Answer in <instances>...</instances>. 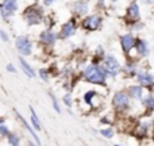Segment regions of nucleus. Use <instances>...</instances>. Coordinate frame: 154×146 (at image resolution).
<instances>
[{"label": "nucleus", "mask_w": 154, "mask_h": 146, "mask_svg": "<svg viewBox=\"0 0 154 146\" xmlns=\"http://www.w3.org/2000/svg\"><path fill=\"white\" fill-rule=\"evenodd\" d=\"M128 104H130V98L126 92L120 91L116 92L114 96V106L116 110H126L128 108Z\"/></svg>", "instance_id": "6"}, {"label": "nucleus", "mask_w": 154, "mask_h": 146, "mask_svg": "<svg viewBox=\"0 0 154 146\" xmlns=\"http://www.w3.org/2000/svg\"><path fill=\"white\" fill-rule=\"evenodd\" d=\"M54 3V0H43V4L45 5H50V4H53Z\"/></svg>", "instance_id": "30"}, {"label": "nucleus", "mask_w": 154, "mask_h": 146, "mask_svg": "<svg viewBox=\"0 0 154 146\" xmlns=\"http://www.w3.org/2000/svg\"><path fill=\"white\" fill-rule=\"evenodd\" d=\"M115 146H120V145H115Z\"/></svg>", "instance_id": "33"}, {"label": "nucleus", "mask_w": 154, "mask_h": 146, "mask_svg": "<svg viewBox=\"0 0 154 146\" xmlns=\"http://www.w3.org/2000/svg\"><path fill=\"white\" fill-rule=\"evenodd\" d=\"M127 15L130 19H138L139 18V7L137 3H131L127 8Z\"/></svg>", "instance_id": "14"}, {"label": "nucleus", "mask_w": 154, "mask_h": 146, "mask_svg": "<svg viewBox=\"0 0 154 146\" xmlns=\"http://www.w3.org/2000/svg\"><path fill=\"white\" fill-rule=\"evenodd\" d=\"M142 103H143V106L147 107V108H154V96L149 95L147 98H145L143 100H142Z\"/></svg>", "instance_id": "20"}, {"label": "nucleus", "mask_w": 154, "mask_h": 146, "mask_svg": "<svg viewBox=\"0 0 154 146\" xmlns=\"http://www.w3.org/2000/svg\"><path fill=\"white\" fill-rule=\"evenodd\" d=\"M37 145H38V144H37ZM37 145H35V144H32V142H31V141H30V142H29V146H37Z\"/></svg>", "instance_id": "32"}, {"label": "nucleus", "mask_w": 154, "mask_h": 146, "mask_svg": "<svg viewBox=\"0 0 154 146\" xmlns=\"http://www.w3.org/2000/svg\"><path fill=\"white\" fill-rule=\"evenodd\" d=\"M64 103L66 104L68 107H70V106H72V98H70V95L64 96Z\"/></svg>", "instance_id": "26"}, {"label": "nucleus", "mask_w": 154, "mask_h": 146, "mask_svg": "<svg viewBox=\"0 0 154 146\" xmlns=\"http://www.w3.org/2000/svg\"><path fill=\"white\" fill-rule=\"evenodd\" d=\"M51 100H53V107H54V110H56V111H57V112H58V114H60V112H61V110H60V106H58V101H57V100H56V98H54V96H53V95H51Z\"/></svg>", "instance_id": "24"}, {"label": "nucleus", "mask_w": 154, "mask_h": 146, "mask_svg": "<svg viewBox=\"0 0 154 146\" xmlns=\"http://www.w3.org/2000/svg\"><path fill=\"white\" fill-rule=\"evenodd\" d=\"M24 19L30 26H35L42 22V10L38 7H30L24 11Z\"/></svg>", "instance_id": "2"}, {"label": "nucleus", "mask_w": 154, "mask_h": 146, "mask_svg": "<svg viewBox=\"0 0 154 146\" xmlns=\"http://www.w3.org/2000/svg\"><path fill=\"white\" fill-rule=\"evenodd\" d=\"M112 2H116V0H112Z\"/></svg>", "instance_id": "34"}, {"label": "nucleus", "mask_w": 154, "mask_h": 146, "mask_svg": "<svg viewBox=\"0 0 154 146\" xmlns=\"http://www.w3.org/2000/svg\"><path fill=\"white\" fill-rule=\"evenodd\" d=\"M100 134L103 137H106V138H112V137H114V131H112V129H104V130L100 131Z\"/></svg>", "instance_id": "21"}, {"label": "nucleus", "mask_w": 154, "mask_h": 146, "mask_svg": "<svg viewBox=\"0 0 154 146\" xmlns=\"http://www.w3.org/2000/svg\"><path fill=\"white\" fill-rule=\"evenodd\" d=\"M15 48L19 54H22V56H29V54H31L32 43L27 37H18L15 41Z\"/></svg>", "instance_id": "3"}, {"label": "nucleus", "mask_w": 154, "mask_h": 146, "mask_svg": "<svg viewBox=\"0 0 154 146\" xmlns=\"http://www.w3.org/2000/svg\"><path fill=\"white\" fill-rule=\"evenodd\" d=\"M16 10H18V2H16V0H3L2 5H0V11H2L3 19H7L8 16L12 15Z\"/></svg>", "instance_id": "5"}, {"label": "nucleus", "mask_w": 154, "mask_h": 146, "mask_svg": "<svg viewBox=\"0 0 154 146\" xmlns=\"http://www.w3.org/2000/svg\"><path fill=\"white\" fill-rule=\"evenodd\" d=\"M76 29H77L76 19H70V20H68L66 23L62 26L61 33H60V37H61L62 39H66V38L72 37V35L75 34V33H76Z\"/></svg>", "instance_id": "7"}, {"label": "nucleus", "mask_w": 154, "mask_h": 146, "mask_svg": "<svg viewBox=\"0 0 154 146\" xmlns=\"http://www.w3.org/2000/svg\"><path fill=\"white\" fill-rule=\"evenodd\" d=\"M106 76H107V69L103 67H99V65H89L84 70L85 80L95 82V84H104Z\"/></svg>", "instance_id": "1"}, {"label": "nucleus", "mask_w": 154, "mask_h": 146, "mask_svg": "<svg viewBox=\"0 0 154 146\" xmlns=\"http://www.w3.org/2000/svg\"><path fill=\"white\" fill-rule=\"evenodd\" d=\"M134 70H135V65H134V64H127V65H126V72L133 73Z\"/></svg>", "instance_id": "27"}, {"label": "nucleus", "mask_w": 154, "mask_h": 146, "mask_svg": "<svg viewBox=\"0 0 154 146\" xmlns=\"http://www.w3.org/2000/svg\"><path fill=\"white\" fill-rule=\"evenodd\" d=\"M15 114H16V116H18V119H19V120H20V122H22V125H23V126H24V127H26V130H27V131H29V133H30V134H31V135H32V138H34V141H35V142H37V144H38V145H41V139H39V137H38V135H37V133H35V131H34V130H32V129H31V127H30V125H29V123H27V122H26V119H24V118H23V116H22V115H20V114H19V112H18V111H16V110H15Z\"/></svg>", "instance_id": "11"}, {"label": "nucleus", "mask_w": 154, "mask_h": 146, "mask_svg": "<svg viewBox=\"0 0 154 146\" xmlns=\"http://www.w3.org/2000/svg\"><path fill=\"white\" fill-rule=\"evenodd\" d=\"M120 42H122V49H123V51H125V53H128L131 49L137 46V43H135L137 41H135V38H134L133 34L123 35V37L120 38Z\"/></svg>", "instance_id": "9"}, {"label": "nucleus", "mask_w": 154, "mask_h": 146, "mask_svg": "<svg viewBox=\"0 0 154 146\" xmlns=\"http://www.w3.org/2000/svg\"><path fill=\"white\" fill-rule=\"evenodd\" d=\"M142 92H143V89H142L141 85H133V87L128 88V93H130V96L134 98V99H137V100H141Z\"/></svg>", "instance_id": "15"}, {"label": "nucleus", "mask_w": 154, "mask_h": 146, "mask_svg": "<svg viewBox=\"0 0 154 146\" xmlns=\"http://www.w3.org/2000/svg\"><path fill=\"white\" fill-rule=\"evenodd\" d=\"M138 82L141 85H150L154 82V76L147 72H139L138 73Z\"/></svg>", "instance_id": "12"}, {"label": "nucleus", "mask_w": 154, "mask_h": 146, "mask_svg": "<svg viewBox=\"0 0 154 146\" xmlns=\"http://www.w3.org/2000/svg\"><path fill=\"white\" fill-rule=\"evenodd\" d=\"M41 41L43 43H48V45H54L57 42V34L50 31V30H46L41 34Z\"/></svg>", "instance_id": "10"}, {"label": "nucleus", "mask_w": 154, "mask_h": 146, "mask_svg": "<svg viewBox=\"0 0 154 146\" xmlns=\"http://www.w3.org/2000/svg\"><path fill=\"white\" fill-rule=\"evenodd\" d=\"M104 65H106L104 68L107 69V73H108L109 76H112V77L116 76V74L119 73V70H120L119 61H118L114 56H111V54L106 57V60H104Z\"/></svg>", "instance_id": "4"}, {"label": "nucleus", "mask_w": 154, "mask_h": 146, "mask_svg": "<svg viewBox=\"0 0 154 146\" xmlns=\"http://www.w3.org/2000/svg\"><path fill=\"white\" fill-rule=\"evenodd\" d=\"M19 64H20L22 69H23V70H24V73H26V74H27V76H29V77H30V79H32V77H34V76H35V72H34V69H32V68H31V67H30V65H29V64H27V62H26V61H24V60H23V58H22V57H20V58H19Z\"/></svg>", "instance_id": "17"}, {"label": "nucleus", "mask_w": 154, "mask_h": 146, "mask_svg": "<svg viewBox=\"0 0 154 146\" xmlns=\"http://www.w3.org/2000/svg\"><path fill=\"white\" fill-rule=\"evenodd\" d=\"M7 70H8V72L16 73V69H15V68H14V67H12V65H11V64H8V65H7Z\"/></svg>", "instance_id": "29"}, {"label": "nucleus", "mask_w": 154, "mask_h": 146, "mask_svg": "<svg viewBox=\"0 0 154 146\" xmlns=\"http://www.w3.org/2000/svg\"><path fill=\"white\" fill-rule=\"evenodd\" d=\"M142 2H143L145 4H152V3L154 2V0H142Z\"/></svg>", "instance_id": "31"}, {"label": "nucleus", "mask_w": 154, "mask_h": 146, "mask_svg": "<svg viewBox=\"0 0 154 146\" xmlns=\"http://www.w3.org/2000/svg\"><path fill=\"white\" fill-rule=\"evenodd\" d=\"M39 76L42 77L45 81H46V80H49V73H48V70H46V69H41L39 70Z\"/></svg>", "instance_id": "25"}, {"label": "nucleus", "mask_w": 154, "mask_h": 146, "mask_svg": "<svg viewBox=\"0 0 154 146\" xmlns=\"http://www.w3.org/2000/svg\"><path fill=\"white\" fill-rule=\"evenodd\" d=\"M0 133H2V135H3V137H5V135H10V134H8V129L5 127L4 122H3V123H2V126H0Z\"/></svg>", "instance_id": "23"}, {"label": "nucleus", "mask_w": 154, "mask_h": 146, "mask_svg": "<svg viewBox=\"0 0 154 146\" xmlns=\"http://www.w3.org/2000/svg\"><path fill=\"white\" fill-rule=\"evenodd\" d=\"M95 95H96L95 91H89V92H87V93H85V96H84L85 101H87V103H91V98H92V96H95Z\"/></svg>", "instance_id": "22"}, {"label": "nucleus", "mask_w": 154, "mask_h": 146, "mask_svg": "<svg viewBox=\"0 0 154 146\" xmlns=\"http://www.w3.org/2000/svg\"><path fill=\"white\" fill-rule=\"evenodd\" d=\"M137 50H138V54L141 57H146L147 54H149V46H147L146 41L143 39H138V42H137Z\"/></svg>", "instance_id": "13"}, {"label": "nucleus", "mask_w": 154, "mask_h": 146, "mask_svg": "<svg viewBox=\"0 0 154 146\" xmlns=\"http://www.w3.org/2000/svg\"><path fill=\"white\" fill-rule=\"evenodd\" d=\"M8 142L11 146H20V139L16 134H10L8 135Z\"/></svg>", "instance_id": "19"}, {"label": "nucleus", "mask_w": 154, "mask_h": 146, "mask_svg": "<svg viewBox=\"0 0 154 146\" xmlns=\"http://www.w3.org/2000/svg\"><path fill=\"white\" fill-rule=\"evenodd\" d=\"M30 111H31V123H32V126L35 127V130H38L39 131L41 130V125H39V119L37 118V115H35V111L32 110V107L30 106Z\"/></svg>", "instance_id": "18"}, {"label": "nucleus", "mask_w": 154, "mask_h": 146, "mask_svg": "<svg viewBox=\"0 0 154 146\" xmlns=\"http://www.w3.org/2000/svg\"><path fill=\"white\" fill-rule=\"evenodd\" d=\"M101 23V18L99 15H91V16H87V18L82 20V27L87 30H91V31H93V30H97L99 26H100Z\"/></svg>", "instance_id": "8"}, {"label": "nucleus", "mask_w": 154, "mask_h": 146, "mask_svg": "<svg viewBox=\"0 0 154 146\" xmlns=\"http://www.w3.org/2000/svg\"><path fill=\"white\" fill-rule=\"evenodd\" d=\"M73 10H75V12H77L79 15H85V14H87V11H88V3L87 2L75 3Z\"/></svg>", "instance_id": "16"}, {"label": "nucleus", "mask_w": 154, "mask_h": 146, "mask_svg": "<svg viewBox=\"0 0 154 146\" xmlns=\"http://www.w3.org/2000/svg\"><path fill=\"white\" fill-rule=\"evenodd\" d=\"M0 34H2V39L4 41V42H7L8 41V37H7V33L4 31V30H2V31H0Z\"/></svg>", "instance_id": "28"}]
</instances>
